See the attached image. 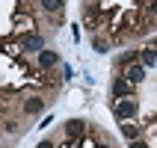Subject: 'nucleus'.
Masks as SVG:
<instances>
[{"label":"nucleus","instance_id":"1","mask_svg":"<svg viewBox=\"0 0 157 148\" xmlns=\"http://www.w3.org/2000/svg\"><path fill=\"white\" fill-rule=\"evenodd\" d=\"M116 116H119V119H131V116H136V101H133L131 95H128V98H119Z\"/></svg>","mask_w":157,"mask_h":148},{"label":"nucleus","instance_id":"2","mask_svg":"<svg viewBox=\"0 0 157 148\" xmlns=\"http://www.w3.org/2000/svg\"><path fill=\"white\" fill-rule=\"evenodd\" d=\"M65 133H68V139H77V136H83V133H86V122H80V119H71V122H65Z\"/></svg>","mask_w":157,"mask_h":148},{"label":"nucleus","instance_id":"3","mask_svg":"<svg viewBox=\"0 0 157 148\" xmlns=\"http://www.w3.org/2000/svg\"><path fill=\"white\" fill-rule=\"evenodd\" d=\"M128 80H131V83H142V80H145V65L131 62V65H128Z\"/></svg>","mask_w":157,"mask_h":148},{"label":"nucleus","instance_id":"4","mask_svg":"<svg viewBox=\"0 0 157 148\" xmlns=\"http://www.w3.org/2000/svg\"><path fill=\"white\" fill-rule=\"evenodd\" d=\"M113 95H116V98H128V95H131V80L119 77V80L113 83Z\"/></svg>","mask_w":157,"mask_h":148},{"label":"nucleus","instance_id":"5","mask_svg":"<svg viewBox=\"0 0 157 148\" xmlns=\"http://www.w3.org/2000/svg\"><path fill=\"white\" fill-rule=\"evenodd\" d=\"M56 62H59V56L53 51H39V65H42V68H53Z\"/></svg>","mask_w":157,"mask_h":148},{"label":"nucleus","instance_id":"6","mask_svg":"<svg viewBox=\"0 0 157 148\" xmlns=\"http://www.w3.org/2000/svg\"><path fill=\"white\" fill-rule=\"evenodd\" d=\"M24 110L30 116H36V113H42V110H44V101H42V98H30V101L24 104Z\"/></svg>","mask_w":157,"mask_h":148},{"label":"nucleus","instance_id":"7","mask_svg":"<svg viewBox=\"0 0 157 148\" xmlns=\"http://www.w3.org/2000/svg\"><path fill=\"white\" fill-rule=\"evenodd\" d=\"M122 133H124V136H128V139H140V127H136V124H131V122H128V124H122Z\"/></svg>","mask_w":157,"mask_h":148},{"label":"nucleus","instance_id":"8","mask_svg":"<svg viewBox=\"0 0 157 148\" xmlns=\"http://www.w3.org/2000/svg\"><path fill=\"white\" fill-rule=\"evenodd\" d=\"M62 3H65V0H42V6L48 9V12H56V15L62 12Z\"/></svg>","mask_w":157,"mask_h":148},{"label":"nucleus","instance_id":"9","mask_svg":"<svg viewBox=\"0 0 157 148\" xmlns=\"http://www.w3.org/2000/svg\"><path fill=\"white\" fill-rule=\"evenodd\" d=\"M27 30H33V21H27V18L18 15L15 18V33H27Z\"/></svg>","mask_w":157,"mask_h":148},{"label":"nucleus","instance_id":"10","mask_svg":"<svg viewBox=\"0 0 157 148\" xmlns=\"http://www.w3.org/2000/svg\"><path fill=\"white\" fill-rule=\"evenodd\" d=\"M142 65H157V51H142Z\"/></svg>","mask_w":157,"mask_h":148},{"label":"nucleus","instance_id":"11","mask_svg":"<svg viewBox=\"0 0 157 148\" xmlns=\"http://www.w3.org/2000/svg\"><path fill=\"white\" fill-rule=\"evenodd\" d=\"M42 36H30V39H27V47H30V51H44V47H42Z\"/></svg>","mask_w":157,"mask_h":148},{"label":"nucleus","instance_id":"12","mask_svg":"<svg viewBox=\"0 0 157 148\" xmlns=\"http://www.w3.org/2000/svg\"><path fill=\"white\" fill-rule=\"evenodd\" d=\"M92 44H95V51H98V53H107V42H101V39H95Z\"/></svg>","mask_w":157,"mask_h":148},{"label":"nucleus","instance_id":"13","mask_svg":"<svg viewBox=\"0 0 157 148\" xmlns=\"http://www.w3.org/2000/svg\"><path fill=\"white\" fill-rule=\"evenodd\" d=\"M36 148H53V142H51V139H44V142H39Z\"/></svg>","mask_w":157,"mask_h":148},{"label":"nucleus","instance_id":"14","mask_svg":"<svg viewBox=\"0 0 157 148\" xmlns=\"http://www.w3.org/2000/svg\"><path fill=\"white\" fill-rule=\"evenodd\" d=\"M131 148H148V145H145V142H140V139H133V145Z\"/></svg>","mask_w":157,"mask_h":148},{"label":"nucleus","instance_id":"15","mask_svg":"<svg viewBox=\"0 0 157 148\" xmlns=\"http://www.w3.org/2000/svg\"><path fill=\"white\" fill-rule=\"evenodd\" d=\"M151 15L157 18V0H154V3H151Z\"/></svg>","mask_w":157,"mask_h":148},{"label":"nucleus","instance_id":"16","mask_svg":"<svg viewBox=\"0 0 157 148\" xmlns=\"http://www.w3.org/2000/svg\"><path fill=\"white\" fill-rule=\"evenodd\" d=\"M98 148H110V145H98Z\"/></svg>","mask_w":157,"mask_h":148}]
</instances>
